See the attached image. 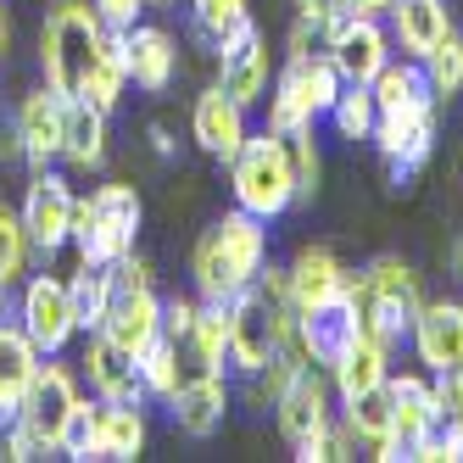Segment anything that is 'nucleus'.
Masks as SVG:
<instances>
[{
  "instance_id": "36",
  "label": "nucleus",
  "mask_w": 463,
  "mask_h": 463,
  "mask_svg": "<svg viewBox=\"0 0 463 463\" xmlns=\"http://www.w3.org/2000/svg\"><path fill=\"white\" fill-rule=\"evenodd\" d=\"M419 61H424V73H430L436 101H452V95L463 90V34H458V28H452V34H441Z\"/></svg>"
},
{
  "instance_id": "43",
  "label": "nucleus",
  "mask_w": 463,
  "mask_h": 463,
  "mask_svg": "<svg viewBox=\"0 0 463 463\" xmlns=\"http://www.w3.org/2000/svg\"><path fill=\"white\" fill-rule=\"evenodd\" d=\"M190 318H195V296H162V335L168 341L190 335Z\"/></svg>"
},
{
  "instance_id": "32",
  "label": "nucleus",
  "mask_w": 463,
  "mask_h": 463,
  "mask_svg": "<svg viewBox=\"0 0 463 463\" xmlns=\"http://www.w3.org/2000/svg\"><path fill=\"white\" fill-rule=\"evenodd\" d=\"M123 84H128V45H123V28H107L101 34V51H95V68H90V84L84 95L95 107H118L123 101Z\"/></svg>"
},
{
  "instance_id": "48",
  "label": "nucleus",
  "mask_w": 463,
  "mask_h": 463,
  "mask_svg": "<svg viewBox=\"0 0 463 463\" xmlns=\"http://www.w3.org/2000/svg\"><path fill=\"white\" fill-rule=\"evenodd\" d=\"M447 274L463 285V241H452V246H447Z\"/></svg>"
},
{
  "instance_id": "25",
  "label": "nucleus",
  "mask_w": 463,
  "mask_h": 463,
  "mask_svg": "<svg viewBox=\"0 0 463 463\" xmlns=\"http://www.w3.org/2000/svg\"><path fill=\"white\" fill-rule=\"evenodd\" d=\"M40 363H45V352L23 335V324L0 318V424L17 419V402H23L28 380L40 374Z\"/></svg>"
},
{
  "instance_id": "28",
  "label": "nucleus",
  "mask_w": 463,
  "mask_h": 463,
  "mask_svg": "<svg viewBox=\"0 0 463 463\" xmlns=\"http://www.w3.org/2000/svg\"><path fill=\"white\" fill-rule=\"evenodd\" d=\"M374 101L380 112H396V107H419V101H436V90H430V73H424V61L419 56H391L385 68L374 73ZM441 107V101H436Z\"/></svg>"
},
{
  "instance_id": "20",
  "label": "nucleus",
  "mask_w": 463,
  "mask_h": 463,
  "mask_svg": "<svg viewBox=\"0 0 463 463\" xmlns=\"http://www.w3.org/2000/svg\"><path fill=\"white\" fill-rule=\"evenodd\" d=\"M101 335L118 341L128 357L140 363V352L162 335V296H156V285H146V290H112V307L101 318Z\"/></svg>"
},
{
  "instance_id": "6",
  "label": "nucleus",
  "mask_w": 463,
  "mask_h": 463,
  "mask_svg": "<svg viewBox=\"0 0 463 463\" xmlns=\"http://www.w3.org/2000/svg\"><path fill=\"white\" fill-rule=\"evenodd\" d=\"M229 184H235V207H246L251 218L274 223L296 207V179H290V156H285V135L262 128L246 135V146L229 156Z\"/></svg>"
},
{
  "instance_id": "38",
  "label": "nucleus",
  "mask_w": 463,
  "mask_h": 463,
  "mask_svg": "<svg viewBox=\"0 0 463 463\" xmlns=\"http://www.w3.org/2000/svg\"><path fill=\"white\" fill-rule=\"evenodd\" d=\"M28 257H34V241H28L23 218L0 202V285H6V290L28 274Z\"/></svg>"
},
{
  "instance_id": "2",
  "label": "nucleus",
  "mask_w": 463,
  "mask_h": 463,
  "mask_svg": "<svg viewBox=\"0 0 463 463\" xmlns=\"http://www.w3.org/2000/svg\"><path fill=\"white\" fill-rule=\"evenodd\" d=\"M262 262H269V223L251 218L246 207L223 213L218 223L202 229V241L190 251L195 296L202 302H229V296H241L262 274Z\"/></svg>"
},
{
  "instance_id": "12",
  "label": "nucleus",
  "mask_w": 463,
  "mask_h": 463,
  "mask_svg": "<svg viewBox=\"0 0 463 463\" xmlns=\"http://www.w3.org/2000/svg\"><path fill=\"white\" fill-rule=\"evenodd\" d=\"M391 385V441L374 447L380 463H396V458H413V447L436 430V385H430V369L424 374H385Z\"/></svg>"
},
{
  "instance_id": "23",
  "label": "nucleus",
  "mask_w": 463,
  "mask_h": 463,
  "mask_svg": "<svg viewBox=\"0 0 463 463\" xmlns=\"http://www.w3.org/2000/svg\"><path fill=\"white\" fill-rule=\"evenodd\" d=\"M123 45H128V84H140L146 95H162L179 73V40L156 23H135L123 28Z\"/></svg>"
},
{
  "instance_id": "17",
  "label": "nucleus",
  "mask_w": 463,
  "mask_h": 463,
  "mask_svg": "<svg viewBox=\"0 0 463 463\" xmlns=\"http://www.w3.org/2000/svg\"><path fill=\"white\" fill-rule=\"evenodd\" d=\"M329 396H335V385H329L324 369H313V363H302V374H296L285 385V396L274 402V424H279V436L290 447H302L307 436H318V430L335 419L329 413Z\"/></svg>"
},
{
  "instance_id": "50",
  "label": "nucleus",
  "mask_w": 463,
  "mask_h": 463,
  "mask_svg": "<svg viewBox=\"0 0 463 463\" xmlns=\"http://www.w3.org/2000/svg\"><path fill=\"white\" fill-rule=\"evenodd\" d=\"M6 313H12V307H6V285H0V318H6Z\"/></svg>"
},
{
  "instance_id": "24",
  "label": "nucleus",
  "mask_w": 463,
  "mask_h": 463,
  "mask_svg": "<svg viewBox=\"0 0 463 463\" xmlns=\"http://www.w3.org/2000/svg\"><path fill=\"white\" fill-rule=\"evenodd\" d=\"M107 107L90 95H61V162L68 168H101L107 162Z\"/></svg>"
},
{
  "instance_id": "22",
  "label": "nucleus",
  "mask_w": 463,
  "mask_h": 463,
  "mask_svg": "<svg viewBox=\"0 0 463 463\" xmlns=\"http://www.w3.org/2000/svg\"><path fill=\"white\" fill-rule=\"evenodd\" d=\"M12 118H17L28 168H56V162H61V95L51 84H40V90L23 95V107Z\"/></svg>"
},
{
  "instance_id": "49",
  "label": "nucleus",
  "mask_w": 463,
  "mask_h": 463,
  "mask_svg": "<svg viewBox=\"0 0 463 463\" xmlns=\"http://www.w3.org/2000/svg\"><path fill=\"white\" fill-rule=\"evenodd\" d=\"M6 45H12V23H6V0H0V56H6Z\"/></svg>"
},
{
  "instance_id": "31",
  "label": "nucleus",
  "mask_w": 463,
  "mask_h": 463,
  "mask_svg": "<svg viewBox=\"0 0 463 463\" xmlns=\"http://www.w3.org/2000/svg\"><path fill=\"white\" fill-rule=\"evenodd\" d=\"M146 452V413L140 402H101V458L135 463Z\"/></svg>"
},
{
  "instance_id": "30",
  "label": "nucleus",
  "mask_w": 463,
  "mask_h": 463,
  "mask_svg": "<svg viewBox=\"0 0 463 463\" xmlns=\"http://www.w3.org/2000/svg\"><path fill=\"white\" fill-rule=\"evenodd\" d=\"M68 302H73V324L79 335H95L112 307V269H101V262H79L73 279H68Z\"/></svg>"
},
{
  "instance_id": "37",
  "label": "nucleus",
  "mask_w": 463,
  "mask_h": 463,
  "mask_svg": "<svg viewBox=\"0 0 463 463\" xmlns=\"http://www.w3.org/2000/svg\"><path fill=\"white\" fill-rule=\"evenodd\" d=\"M61 458H73V463H101V396L95 402H79L68 430H61Z\"/></svg>"
},
{
  "instance_id": "29",
  "label": "nucleus",
  "mask_w": 463,
  "mask_h": 463,
  "mask_svg": "<svg viewBox=\"0 0 463 463\" xmlns=\"http://www.w3.org/2000/svg\"><path fill=\"white\" fill-rule=\"evenodd\" d=\"M385 374H391V352L374 341V335H363L335 369H329V385H335V396L341 402H352V396H363V391H374V385H385Z\"/></svg>"
},
{
  "instance_id": "15",
  "label": "nucleus",
  "mask_w": 463,
  "mask_h": 463,
  "mask_svg": "<svg viewBox=\"0 0 463 463\" xmlns=\"http://www.w3.org/2000/svg\"><path fill=\"white\" fill-rule=\"evenodd\" d=\"M218 84L235 95L251 112L257 101H269V45H262V28L246 17L235 34H223L218 45Z\"/></svg>"
},
{
  "instance_id": "40",
  "label": "nucleus",
  "mask_w": 463,
  "mask_h": 463,
  "mask_svg": "<svg viewBox=\"0 0 463 463\" xmlns=\"http://www.w3.org/2000/svg\"><path fill=\"white\" fill-rule=\"evenodd\" d=\"M285 156H290V179H296V207H302V202H313V195H318V174H324L313 128H296V135H285Z\"/></svg>"
},
{
  "instance_id": "44",
  "label": "nucleus",
  "mask_w": 463,
  "mask_h": 463,
  "mask_svg": "<svg viewBox=\"0 0 463 463\" xmlns=\"http://www.w3.org/2000/svg\"><path fill=\"white\" fill-rule=\"evenodd\" d=\"M95 12H101L107 28H135L140 12H146V0H95Z\"/></svg>"
},
{
  "instance_id": "46",
  "label": "nucleus",
  "mask_w": 463,
  "mask_h": 463,
  "mask_svg": "<svg viewBox=\"0 0 463 463\" xmlns=\"http://www.w3.org/2000/svg\"><path fill=\"white\" fill-rule=\"evenodd\" d=\"M341 12H357V17H385L391 12V0H335Z\"/></svg>"
},
{
  "instance_id": "13",
  "label": "nucleus",
  "mask_w": 463,
  "mask_h": 463,
  "mask_svg": "<svg viewBox=\"0 0 463 463\" xmlns=\"http://www.w3.org/2000/svg\"><path fill=\"white\" fill-rule=\"evenodd\" d=\"M374 151L385 156L391 179L402 184L408 174H419L430 151H436V101H419V107H396V112H380L374 123Z\"/></svg>"
},
{
  "instance_id": "5",
  "label": "nucleus",
  "mask_w": 463,
  "mask_h": 463,
  "mask_svg": "<svg viewBox=\"0 0 463 463\" xmlns=\"http://www.w3.org/2000/svg\"><path fill=\"white\" fill-rule=\"evenodd\" d=\"M357 307H363V335H374L385 352L408 346L413 318L424 307L419 274L402 257H374L369 269H363V279H357Z\"/></svg>"
},
{
  "instance_id": "41",
  "label": "nucleus",
  "mask_w": 463,
  "mask_h": 463,
  "mask_svg": "<svg viewBox=\"0 0 463 463\" xmlns=\"http://www.w3.org/2000/svg\"><path fill=\"white\" fill-rule=\"evenodd\" d=\"M436 385V430L452 441H463V369H447V374H430Z\"/></svg>"
},
{
  "instance_id": "42",
  "label": "nucleus",
  "mask_w": 463,
  "mask_h": 463,
  "mask_svg": "<svg viewBox=\"0 0 463 463\" xmlns=\"http://www.w3.org/2000/svg\"><path fill=\"white\" fill-rule=\"evenodd\" d=\"M56 447L45 441V436H34L23 419H6L0 424V458H12V463H40V458H51Z\"/></svg>"
},
{
  "instance_id": "1",
  "label": "nucleus",
  "mask_w": 463,
  "mask_h": 463,
  "mask_svg": "<svg viewBox=\"0 0 463 463\" xmlns=\"http://www.w3.org/2000/svg\"><path fill=\"white\" fill-rule=\"evenodd\" d=\"M296 341V296H290V279L285 269H269L229 296V374H257L269 357H279L285 346Z\"/></svg>"
},
{
  "instance_id": "21",
  "label": "nucleus",
  "mask_w": 463,
  "mask_h": 463,
  "mask_svg": "<svg viewBox=\"0 0 463 463\" xmlns=\"http://www.w3.org/2000/svg\"><path fill=\"white\" fill-rule=\"evenodd\" d=\"M168 413H174V424L184 430L190 441L218 436L223 419H229V380L223 374H190V380H179V391L168 396Z\"/></svg>"
},
{
  "instance_id": "8",
  "label": "nucleus",
  "mask_w": 463,
  "mask_h": 463,
  "mask_svg": "<svg viewBox=\"0 0 463 463\" xmlns=\"http://www.w3.org/2000/svg\"><path fill=\"white\" fill-rule=\"evenodd\" d=\"M357 279L346 269V285L335 296H324V302L313 307H296V346H302V357L313 363V369H335V363L363 341V307H357Z\"/></svg>"
},
{
  "instance_id": "18",
  "label": "nucleus",
  "mask_w": 463,
  "mask_h": 463,
  "mask_svg": "<svg viewBox=\"0 0 463 463\" xmlns=\"http://www.w3.org/2000/svg\"><path fill=\"white\" fill-rule=\"evenodd\" d=\"M408 346L430 374L463 369V302H424L419 318H413Z\"/></svg>"
},
{
  "instance_id": "16",
  "label": "nucleus",
  "mask_w": 463,
  "mask_h": 463,
  "mask_svg": "<svg viewBox=\"0 0 463 463\" xmlns=\"http://www.w3.org/2000/svg\"><path fill=\"white\" fill-rule=\"evenodd\" d=\"M190 135H195V146H202L213 162H223V168H229V156H235L246 146V135H251L246 107L223 84H207L202 95H195V107H190Z\"/></svg>"
},
{
  "instance_id": "3",
  "label": "nucleus",
  "mask_w": 463,
  "mask_h": 463,
  "mask_svg": "<svg viewBox=\"0 0 463 463\" xmlns=\"http://www.w3.org/2000/svg\"><path fill=\"white\" fill-rule=\"evenodd\" d=\"M107 23L95 12V0H56L40 28V73L56 95H84L95 51H101Z\"/></svg>"
},
{
  "instance_id": "11",
  "label": "nucleus",
  "mask_w": 463,
  "mask_h": 463,
  "mask_svg": "<svg viewBox=\"0 0 463 463\" xmlns=\"http://www.w3.org/2000/svg\"><path fill=\"white\" fill-rule=\"evenodd\" d=\"M73 207H79L73 184L61 179L56 168H34V179H28V190H23L17 218H23V229H28V241H34L40 257H56L61 246L73 241Z\"/></svg>"
},
{
  "instance_id": "39",
  "label": "nucleus",
  "mask_w": 463,
  "mask_h": 463,
  "mask_svg": "<svg viewBox=\"0 0 463 463\" xmlns=\"http://www.w3.org/2000/svg\"><path fill=\"white\" fill-rule=\"evenodd\" d=\"M140 380H146V396H156V402H168V396L179 391V346L168 335H156L140 352Z\"/></svg>"
},
{
  "instance_id": "33",
  "label": "nucleus",
  "mask_w": 463,
  "mask_h": 463,
  "mask_svg": "<svg viewBox=\"0 0 463 463\" xmlns=\"http://www.w3.org/2000/svg\"><path fill=\"white\" fill-rule=\"evenodd\" d=\"M374 123H380L374 90H369V84H341L335 107H329V128H335L341 140H369V135H374Z\"/></svg>"
},
{
  "instance_id": "45",
  "label": "nucleus",
  "mask_w": 463,
  "mask_h": 463,
  "mask_svg": "<svg viewBox=\"0 0 463 463\" xmlns=\"http://www.w3.org/2000/svg\"><path fill=\"white\" fill-rule=\"evenodd\" d=\"M146 140H151V151H156L162 162L179 151V146H174V135H168V123H146Z\"/></svg>"
},
{
  "instance_id": "51",
  "label": "nucleus",
  "mask_w": 463,
  "mask_h": 463,
  "mask_svg": "<svg viewBox=\"0 0 463 463\" xmlns=\"http://www.w3.org/2000/svg\"><path fill=\"white\" fill-rule=\"evenodd\" d=\"M146 6H151V0H146ZM156 6H168V0H156Z\"/></svg>"
},
{
  "instance_id": "10",
  "label": "nucleus",
  "mask_w": 463,
  "mask_h": 463,
  "mask_svg": "<svg viewBox=\"0 0 463 463\" xmlns=\"http://www.w3.org/2000/svg\"><path fill=\"white\" fill-rule=\"evenodd\" d=\"M324 34H329V61L346 84H374V73L396 56L391 51V28L385 17H357V12H335L324 17Z\"/></svg>"
},
{
  "instance_id": "19",
  "label": "nucleus",
  "mask_w": 463,
  "mask_h": 463,
  "mask_svg": "<svg viewBox=\"0 0 463 463\" xmlns=\"http://www.w3.org/2000/svg\"><path fill=\"white\" fill-rule=\"evenodd\" d=\"M84 380H90V391L101 396V402H151L146 396V380H140V363L128 357L118 341H107L101 329L84 341Z\"/></svg>"
},
{
  "instance_id": "7",
  "label": "nucleus",
  "mask_w": 463,
  "mask_h": 463,
  "mask_svg": "<svg viewBox=\"0 0 463 463\" xmlns=\"http://www.w3.org/2000/svg\"><path fill=\"white\" fill-rule=\"evenodd\" d=\"M341 84H346V79L335 73L329 51H318V56H285V68H279V79H274V90H269V128H274V135L313 128L318 118H329Z\"/></svg>"
},
{
  "instance_id": "14",
  "label": "nucleus",
  "mask_w": 463,
  "mask_h": 463,
  "mask_svg": "<svg viewBox=\"0 0 463 463\" xmlns=\"http://www.w3.org/2000/svg\"><path fill=\"white\" fill-rule=\"evenodd\" d=\"M79 402H84V396H79V380L61 369L56 357H45V363H40V374L28 380L23 402H17V419L34 430V436H45L51 447H61V430H68V419H73Z\"/></svg>"
},
{
  "instance_id": "35",
  "label": "nucleus",
  "mask_w": 463,
  "mask_h": 463,
  "mask_svg": "<svg viewBox=\"0 0 463 463\" xmlns=\"http://www.w3.org/2000/svg\"><path fill=\"white\" fill-rule=\"evenodd\" d=\"M341 408H346V424L357 430L363 447L391 441V385H374V391L352 396V402H341Z\"/></svg>"
},
{
  "instance_id": "9",
  "label": "nucleus",
  "mask_w": 463,
  "mask_h": 463,
  "mask_svg": "<svg viewBox=\"0 0 463 463\" xmlns=\"http://www.w3.org/2000/svg\"><path fill=\"white\" fill-rule=\"evenodd\" d=\"M12 318L23 324V335L34 341L45 357H61L73 346L79 324H73V302H68V279L56 274H28L17 302H12Z\"/></svg>"
},
{
  "instance_id": "27",
  "label": "nucleus",
  "mask_w": 463,
  "mask_h": 463,
  "mask_svg": "<svg viewBox=\"0 0 463 463\" xmlns=\"http://www.w3.org/2000/svg\"><path fill=\"white\" fill-rule=\"evenodd\" d=\"M285 279H290L296 307H313V302H324V296H335L346 285V269H341V257L329 251V246H302V251L290 257Z\"/></svg>"
},
{
  "instance_id": "26",
  "label": "nucleus",
  "mask_w": 463,
  "mask_h": 463,
  "mask_svg": "<svg viewBox=\"0 0 463 463\" xmlns=\"http://www.w3.org/2000/svg\"><path fill=\"white\" fill-rule=\"evenodd\" d=\"M385 28H391V45H402V56H424L441 34H452V12L447 0H391Z\"/></svg>"
},
{
  "instance_id": "34",
  "label": "nucleus",
  "mask_w": 463,
  "mask_h": 463,
  "mask_svg": "<svg viewBox=\"0 0 463 463\" xmlns=\"http://www.w3.org/2000/svg\"><path fill=\"white\" fill-rule=\"evenodd\" d=\"M246 17H251L246 0H190V34L202 40L207 51H218L223 34H235Z\"/></svg>"
},
{
  "instance_id": "4",
  "label": "nucleus",
  "mask_w": 463,
  "mask_h": 463,
  "mask_svg": "<svg viewBox=\"0 0 463 463\" xmlns=\"http://www.w3.org/2000/svg\"><path fill=\"white\" fill-rule=\"evenodd\" d=\"M146 223V207L135 184H95L90 195H79L73 207V251L79 262H101V269H112L118 257L135 251V235Z\"/></svg>"
},
{
  "instance_id": "47",
  "label": "nucleus",
  "mask_w": 463,
  "mask_h": 463,
  "mask_svg": "<svg viewBox=\"0 0 463 463\" xmlns=\"http://www.w3.org/2000/svg\"><path fill=\"white\" fill-rule=\"evenodd\" d=\"M296 12H302V17H335L341 6H335V0H296Z\"/></svg>"
}]
</instances>
